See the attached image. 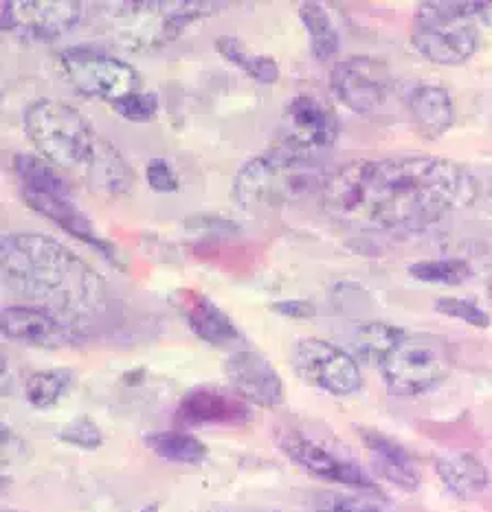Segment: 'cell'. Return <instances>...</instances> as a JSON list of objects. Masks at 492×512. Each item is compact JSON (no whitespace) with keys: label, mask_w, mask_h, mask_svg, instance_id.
<instances>
[{"label":"cell","mask_w":492,"mask_h":512,"mask_svg":"<svg viewBox=\"0 0 492 512\" xmlns=\"http://www.w3.org/2000/svg\"><path fill=\"white\" fill-rule=\"evenodd\" d=\"M477 196L479 181L457 161L402 154L354 161L332 172L323 207L345 225L416 231L471 207Z\"/></svg>","instance_id":"cell-1"},{"label":"cell","mask_w":492,"mask_h":512,"mask_svg":"<svg viewBox=\"0 0 492 512\" xmlns=\"http://www.w3.org/2000/svg\"><path fill=\"white\" fill-rule=\"evenodd\" d=\"M3 288L33 306L80 319L104 306L108 288L91 264L44 233H7L0 242Z\"/></svg>","instance_id":"cell-2"},{"label":"cell","mask_w":492,"mask_h":512,"mask_svg":"<svg viewBox=\"0 0 492 512\" xmlns=\"http://www.w3.org/2000/svg\"><path fill=\"white\" fill-rule=\"evenodd\" d=\"M330 176L319 154L277 143L242 165L233 178V198L246 209L288 207L323 192Z\"/></svg>","instance_id":"cell-3"},{"label":"cell","mask_w":492,"mask_h":512,"mask_svg":"<svg viewBox=\"0 0 492 512\" xmlns=\"http://www.w3.org/2000/svg\"><path fill=\"white\" fill-rule=\"evenodd\" d=\"M220 7L205 0H126L97 5V22L119 47L152 53L176 42L189 25L214 16Z\"/></svg>","instance_id":"cell-4"},{"label":"cell","mask_w":492,"mask_h":512,"mask_svg":"<svg viewBox=\"0 0 492 512\" xmlns=\"http://www.w3.org/2000/svg\"><path fill=\"white\" fill-rule=\"evenodd\" d=\"M14 172L20 181L22 200L31 211L51 220L71 238L88 244L117 269H123V260L115 244L99 236L91 218L75 205L71 187L55 165L42 159L40 154H16Z\"/></svg>","instance_id":"cell-5"},{"label":"cell","mask_w":492,"mask_h":512,"mask_svg":"<svg viewBox=\"0 0 492 512\" xmlns=\"http://www.w3.org/2000/svg\"><path fill=\"white\" fill-rule=\"evenodd\" d=\"M22 126L42 159L80 176L86 174L104 143L91 121L62 99L42 97L31 102L22 115Z\"/></svg>","instance_id":"cell-6"},{"label":"cell","mask_w":492,"mask_h":512,"mask_svg":"<svg viewBox=\"0 0 492 512\" xmlns=\"http://www.w3.org/2000/svg\"><path fill=\"white\" fill-rule=\"evenodd\" d=\"M484 3H422L413 18L411 42L424 58L457 66L473 58L482 47L479 11Z\"/></svg>","instance_id":"cell-7"},{"label":"cell","mask_w":492,"mask_h":512,"mask_svg":"<svg viewBox=\"0 0 492 512\" xmlns=\"http://www.w3.org/2000/svg\"><path fill=\"white\" fill-rule=\"evenodd\" d=\"M380 378L391 394L422 396L446 381L451 352L442 339L429 332L407 330L378 365Z\"/></svg>","instance_id":"cell-8"},{"label":"cell","mask_w":492,"mask_h":512,"mask_svg":"<svg viewBox=\"0 0 492 512\" xmlns=\"http://www.w3.org/2000/svg\"><path fill=\"white\" fill-rule=\"evenodd\" d=\"M60 69L77 93L113 106L141 91L143 77L132 64L95 47H71L60 53Z\"/></svg>","instance_id":"cell-9"},{"label":"cell","mask_w":492,"mask_h":512,"mask_svg":"<svg viewBox=\"0 0 492 512\" xmlns=\"http://www.w3.org/2000/svg\"><path fill=\"white\" fill-rule=\"evenodd\" d=\"M290 365L301 381L330 396H352L363 387L354 356L326 339L297 341L290 350Z\"/></svg>","instance_id":"cell-10"},{"label":"cell","mask_w":492,"mask_h":512,"mask_svg":"<svg viewBox=\"0 0 492 512\" xmlns=\"http://www.w3.org/2000/svg\"><path fill=\"white\" fill-rule=\"evenodd\" d=\"M84 9L77 0H9L3 5L0 29L29 42H51L80 25Z\"/></svg>","instance_id":"cell-11"},{"label":"cell","mask_w":492,"mask_h":512,"mask_svg":"<svg viewBox=\"0 0 492 512\" xmlns=\"http://www.w3.org/2000/svg\"><path fill=\"white\" fill-rule=\"evenodd\" d=\"M3 337L7 341L31 345V348L60 350L82 341L80 319L62 315L58 310L14 304L3 310Z\"/></svg>","instance_id":"cell-12"},{"label":"cell","mask_w":492,"mask_h":512,"mask_svg":"<svg viewBox=\"0 0 492 512\" xmlns=\"http://www.w3.org/2000/svg\"><path fill=\"white\" fill-rule=\"evenodd\" d=\"M277 447L286 453V458L297 464L299 469L308 471L310 475L319 477L332 484L359 488V491H372L380 493L378 484L369 477L359 464L339 458L337 453L323 447V444L315 442L312 438L304 436L299 431H279L277 433Z\"/></svg>","instance_id":"cell-13"},{"label":"cell","mask_w":492,"mask_h":512,"mask_svg":"<svg viewBox=\"0 0 492 512\" xmlns=\"http://www.w3.org/2000/svg\"><path fill=\"white\" fill-rule=\"evenodd\" d=\"M337 113L312 95L290 99L282 117V141L306 152L319 154L339 139Z\"/></svg>","instance_id":"cell-14"},{"label":"cell","mask_w":492,"mask_h":512,"mask_svg":"<svg viewBox=\"0 0 492 512\" xmlns=\"http://www.w3.org/2000/svg\"><path fill=\"white\" fill-rule=\"evenodd\" d=\"M330 88L350 110L369 115L385 102L389 73L383 62L374 58H350L330 71Z\"/></svg>","instance_id":"cell-15"},{"label":"cell","mask_w":492,"mask_h":512,"mask_svg":"<svg viewBox=\"0 0 492 512\" xmlns=\"http://www.w3.org/2000/svg\"><path fill=\"white\" fill-rule=\"evenodd\" d=\"M225 374L242 400L257 407L284 405L286 387L271 361L255 350H236L225 361Z\"/></svg>","instance_id":"cell-16"},{"label":"cell","mask_w":492,"mask_h":512,"mask_svg":"<svg viewBox=\"0 0 492 512\" xmlns=\"http://www.w3.org/2000/svg\"><path fill=\"white\" fill-rule=\"evenodd\" d=\"M172 302L181 310V315L185 317L187 326L192 328L194 335L205 343L222 348V345H231L233 341L240 339V332L229 319V315L222 313L205 295L187 291L185 288V291H176L172 295Z\"/></svg>","instance_id":"cell-17"},{"label":"cell","mask_w":492,"mask_h":512,"mask_svg":"<svg viewBox=\"0 0 492 512\" xmlns=\"http://www.w3.org/2000/svg\"><path fill=\"white\" fill-rule=\"evenodd\" d=\"M178 420L185 425H244L253 418L249 403L216 389H194L178 407Z\"/></svg>","instance_id":"cell-18"},{"label":"cell","mask_w":492,"mask_h":512,"mask_svg":"<svg viewBox=\"0 0 492 512\" xmlns=\"http://www.w3.org/2000/svg\"><path fill=\"white\" fill-rule=\"evenodd\" d=\"M413 126L427 139H438L455 121L451 93L440 84H420L407 97Z\"/></svg>","instance_id":"cell-19"},{"label":"cell","mask_w":492,"mask_h":512,"mask_svg":"<svg viewBox=\"0 0 492 512\" xmlns=\"http://www.w3.org/2000/svg\"><path fill=\"white\" fill-rule=\"evenodd\" d=\"M359 436L363 447L372 453L376 471L383 475L385 480L405 488V491H416L420 486L416 466H413L411 455L402 449L394 438L367 427H359Z\"/></svg>","instance_id":"cell-20"},{"label":"cell","mask_w":492,"mask_h":512,"mask_svg":"<svg viewBox=\"0 0 492 512\" xmlns=\"http://www.w3.org/2000/svg\"><path fill=\"white\" fill-rule=\"evenodd\" d=\"M435 473L449 493L460 499H475L490 486V471L475 453H449L435 460Z\"/></svg>","instance_id":"cell-21"},{"label":"cell","mask_w":492,"mask_h":512,"mask_svg":"<svg viewBox=\"0 0 492 512\" xmlns=\"http://www.w3.org/2000/svg\"><path fill=\"white\" fill-rule=\"evenodd\" d=\"M82 178L95 194L108 198L128 194L134 183V174L128 161L123 159V154L108 139H104L102 148H99Z\"/></svg>","instance_id":"cell-22"},{"label":"cell","mask_w":492,"mask_h":512,"mask_svg":"<svg viewBox=\"0 0 492 512\" xmlns=\"http://www.w3.org/2000/svg\"><path fill=\"white\" fill-rule=\"evenodd\" d=\"M299 18L304 22L310 38V49L317 60H330L339 53V31L321 3H301Z\"/></svg>","instance_id":"cell-23"},{"label":"cell","mask_w":492,"mask_h":512,"mask_svg":"<svg viewBox=\"0 0 492 512\" xmlns=\"http://www.w3.org/2000/svg\"><path fill=\"white\" fill-rule=\"evenodd\" d=\"M148 449L161 460L172 464H200L207 458V444L181 431H161L145 436Z\"/></svg>","instance_id":"cell-24"},{"label":"cell","mask_w":492,"mask_h":512,"mask_svg":"<svg viewBox=\"0 0 492 512\" xmlns=\"http://www.w3.org/2000/svg\"><path fill=\"white\" fill-rule=\"evenodd\" d=\"M75 374L66 367L31 374L25 383V398L33 409H51L71 392Z\"/></svg>","instance_id":"cell-25"},{"label":"cell","mask_w":492,"mask_h":512,"mask_svg":"<svg viewBox=\"0 0 492 512\" xmlns=\"http://www.w3.org/2000/svg\"><path fill=\"white\" fill-rule=\"evenodd\" d=\"M216 49L218 53L225 58L227 62L236 64L240 71H244L246 75H251L255 82L260 84H275L279 80V66L273 58L268 55H253L246 51L244 44L233 38V36H220L216 40Z\"/></svg>","instance_id":"cell-26"},{"label":"cell","mask_w":492,"mask_h":512,"mask_svg":"<svg viewBox=\"0 0 492 512\" xmlns=\"http://www.w3.org/2000/svg\"><path fill=\"white\" fill-rule=\"evenodd\" d=\"M405 332H407L405 328L383 324V321H372V324H363V326L356 328L354 337H352L354 352L359 354L363 361L374 363L378 367L380 361L385 359V356L402 339Z\"/></svg>","instance_id":"cell-27"},{"label":"cell","mask_w":492,"mask_h":512,"mask_svg":"<svg viewBox=\"0 0 492 512\" xmlns=\"http://www.w3.org/2000/svg\"><path fill=\"white\" fill-rule=\"evenodd\" d=\"M413 280L424 284L460 286L473 277V266L460 258H440V260H420L409 266Z\"/></svg>","instance_id":"cell-28"},{"label":"cell","mask_w":492,"mask_h":512,"mask_svg":"<svg viewBox=\"0 0 492 512\" xmlns=\"http://www.w3.org/2000/svg\"><path fill=\"white\" fill-rule=\"evenodd\" d=\"M159 108H161L159 97L148 91L132 93L113 104L115 113L123 119L132 121V124H148V121H152L156 115H159Z\"/></svg>","instance_id":"cell-29"},{"label":"cell","mask_w":492,"mask_h":512,"mask_svg":"<svg viewBox=\"0 0 492 512\" xmlns=\"http://www.w3.org/2000/svg\"><path fill=\"white\" fill-rule=\"evenodd\" d=\"M435 310L451 319H460L468 326H475V328L490 326V315L477 302H473V299L440 297L438 302H435Z\"/></svg>","instance_id":"cell-30"},{"label":"cell","mask_w":492,"mask_h":512,"mask_svg":"<svg viewBox=\"0 0 492 512\" xmlns=\"http://www.w3.org/2000/svg\"><path fill=\"white\" fill-rule=\"evenodd\" d=\"M60 440L82 451H95L104 444V433L91 418H75L60 431Z\"/></svg>","instance_id":"cell-31"},{"label":"cell","mask_w":492,"mask_h":512,"mask_svg":"<svg viewBox=\"0 0 492 512\" xmlns=\"http://www.w3.org/2000/svg\"><path fill=\"white\" fill-rule=\"evenodd\" d=\"M145 181H148L156 194H174L181 187V181H178L172 165L159 157L150 159L148 165H145Z\"/></svg>","instance_id":"cell-32"},{"label":"cell","mask_w":492,"mask_h":512,"mask_svg":"<svg viewBox=\"0 0 492 512\" xmlns=\"http://www.w3.org/2000/svg\"><path fill=\"white\" fill-rule=\"evenodd\" d=\"M271 308L277 315L290 317V319H310L315 315V306L310 302H297V299H290V302H277Z\"/></svg>","instance_id":"cell-33"},{"label":"cell","mask_w":492,"mask_h":512,"mask_svg":"<svg viewBox=\"0 0 492 512\" xmlns=\"http://www.w3.org/2000/svg\"><path fill=\"white\" fill-rule=\"evenodd\" d=\"M321 512H378L374 506H367L363 502H356V499H330L321 506Z\"/></svg>","instance_id":"cell-34"},{"label":"cell","mask_w":492,"mask_h":512,"mask_svg":"<svg viewBox=\"0 0 492 512\" xmlns=\"http://www.w3.org/2000/svg\"><path fill=\"white\" fill-rule=\"evenodd\" d=\"M479 20H482L486 27L492 29V3L482 5V11H479Z\"/></svg>","instance_id":"cell-35"},{"label":"cell","mask_w":492,"mask_h":512,"mask_svg":"<svg viewBox=\"0 0 492 512\" xmlns=\"http://www.w3.org/2000/svg\"><path fill=\"white\" fill-rule=\"evenodd\" d=\"M159 510V504H152V506H145V508H141V510H137V512H156Z\"/></svg>","instance_id":"cell-36"}]
</instances>
